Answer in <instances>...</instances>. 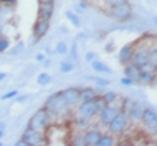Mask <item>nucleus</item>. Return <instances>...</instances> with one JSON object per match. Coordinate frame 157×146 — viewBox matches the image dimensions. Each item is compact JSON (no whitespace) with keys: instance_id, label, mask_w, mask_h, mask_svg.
<instances>
[{"instance_id":"1","label":"nucleus","mask_w":157,"mask_h":146,"mask_svg":"<svg viewBox=\"0 0 157 146\" xmlns=\"http://www.w3.org/2000/svg\"><path fill=\"white\" fill-rule=\"evenodd\" d=\"M50 112L46 107H42V108L37 110L34 115L30 118L28 123V126H30L33 129H37V130H45L48 125H50Z\"/></svg>"},{"instance_id":"2","label":"nucleus","mask_w":157,"mask_h":146,"mask_svg":"<svg viewBox=\"0 0 157 146\" xmlns=\"http://www.w3.org/2000/svg\"><path fill=\"white\" fill-rule=\"evenodd\" d=\"M109 16L113 17L114 20L119 21V22H126V21L131 20V17H132V7H131V4L128 2H126L123 4H119V5L110 7Z\"/></svg>"},{"instance_id":"3","label":"nucleus","mask_w":157,"mask_h":146,"mask_svg":"<svg viewBox=\"0 0 157 146\" xmlns=\"http://www.w3.org/2000/svg\"><path fill=\"white\" fill-rule=\"evenodd\" d=\"M26 141L28 146H39V145H43L46 144V136L42 130H37V129H33L30 126H26V129L24 130L22 133V137Z\"/></svg>"},{"instance_id":"4","label":"nucleus","mask_w":157,"mask_h":146,"mask_svg":"<svg viewBox=\"0 0 157 146\" xmlns=\"http://www.w3.org/2000/svg\"><path fill=\"white\" fill-rule=\"evenodd\" d=\"M127 124H128V118H127V115H124L123 112L119 111V112L115 115V118L107 124V129H109V132L111 134L121 136L126 130Z\"/></svg>"},{"instance_id":"5","label":"nucleus","mask_w":157,"mask_h":146,"mask_svg":"<svg viewBox=\"0 0 157 146\" xmlns=\"http://www.w3.org/2000/svg\"><path fill=\"white\" fill-rule=\"evenodd\" d=\"M43 107H46V108L48 110L50 115L51 114H62L68 108V107L66 106V103L63 102V99L60 98L59 93H54L51 95H48Z\"/></svg>"},{"instance_id":"6","label":"nucleus","mask_w":157,"mask_h":146,"mask_svg":"<svg viewBox=\"0 0 157 146\" xmlns=\"http://www.w3.org/2000/svg\"><path fill=\"white\" fill-rule=\"evenodd\" d=\"M134 64H136L140 69L144 68H149V48L140 47V48H134V53H132V60Z\"/></svg>"},{"instance_id":"7","label":"nucleus","mask_w":157,"mask_h":146,"mask_svg":"<svg viewBox=\"0 0 157 146\" xmlns=\"http://www.w3.org/2000/svg\"><path fill=\"white\" fill-rule=\"evenodd\" d=\"M59 95L67 107H75L80 103V89L77 87H67V89L59 91Z\"/></svg>"},{"instance_id":"8","label":"nucleus","mask_w":157,"mask_h":146,"mask_svg":"<svg viewBox=\"0 0 157 146\" xmlns=\"http://www.w3.org/2000/svg\"><path fill=\"white\" fill-rule=\"evenodd\" d=\"M140 121L151 130L152 133L156 134V132H157V114H156L155 108H152V107L143 108V115H141Z\"/></svg>"},{"instance_id":"9","label":"nucleus","mask_w":157,"mask_h":146,"mask_svg":"<svg viewBox=\"0 0 157 146\" xmlns=\"http://www.w3.org/2000/svg\"><path fill=\"white\" fill-rule=\"evenodd\" d=\"M54 8H55L54 2H43V0H39L38 18H42V20H50V18L52 17Z\"/></svg>"},{"instance_id":"10","label":"nucleus","mask_w":157,"mask_h":146,"mask_svg":"<svg viewBox=\"0 0 157 146\" xmlns=\"http://www.w3.org/2000/svg\"><path fill=\"white\" fill-rule=\"evenodd\" d=\"M118 112H119V108H118V107L111 106V104H107L104 110L98 112V116H100L101 124L107 125L113 119L115 118V115H117Z\"/></svg>"},{"instance_id":"11","label":"nucleus","mask_w":157,"mask_h":146,"mask_svg":"<svg viewBox=\"0 0 157 146\" xmlns=\"http://www.w3.org/2000/svg\"><path fill=\"white\" fill-rule=\"evenodd\" d=\"M48 30H50V20L38 18V21L33 26V35L38 38V39H41L48 33Z\"/></svg>"},{"instance_id":"12","label":"nucleus","mask_w":157,"mask_h":146,"mask_svg":"<svg viewBox=\"0 0 157 146\" xmlns=\"http://www.w3.org/2000/svg\"><path fill=\"white\" fill-rule=\"evenodd\" d=\"M134 48H135L134 45H130V43H127L123 47H121L119 52H118V60H119L122 65H126V64H128V63H131Z\"/></svg>"},{"instance_id":"13","label":"nucleus","mask_w":157,"mask_h":146,"mask_svg":"<svg viewBox=\"0 0 157 146\" xmlns=\"http://www.w3.org/2000/svg\"><path fill=\"white\" fill-rule=\"evenodd\" d=\"M137 84L140 85H155L156 82V72L149 71L148 68H144V69H140L139 77H137Z\"/></svg>"},{"instance_id":"14","label":"nucleus","mask_w":157,"mask_h":146,"mask_svg":"<svg viewBox=\"0 0 157 146\" xmlns=\"http://www.w3.org/2000/svg\"><path fill=\"white\" fill-rule=\"evenodd\" d=\"M77 114L78 116L81 118H85L88 120L93 119L96 116V108H94V104L93 102H85V103H80L77 108Z\"/></svg>"},{"instance_id":"15","label":"nucleus","mask_w":157,"mask_h":146,"mask_svg":"<svg viewBox=\"0 0 157 146\" xmlns=\"http://www.w3.org/2000/svg\"><path fill=\"white\" fill-rule=\"evenodd\" d=\"M90 67H92V69L97 73H105V75H111L113 73V69L109 65L98 59H94L93 61H90Z\"/></svg>"},{"instance_id":"16","label":"nucleus","mask_w":157,"mask_h":146,"mask_svg":"<svg viewBox=\"0 0 157 146\" xmlns=\"http://www.w3.org/2000/svg\"><path fill=\"white\" fill-rule=\"evenodd\" d=\"M101 132L97 129H89L84 133V140H85V144L89 145V146H96L97 145V141L98 138L101 137Z\"/></svg>"},{"instance_id":"17","label":"nucleus","mask_w":157,"mask_h":146,"mask_svg":"<svg viewBox=\"0 0 157 146\" xmlns=\"http://www.w3.org/2000/svg\"><path fill=\"white\" fill-rule=\"evenodd\" d=\"M98 94L96 93L94 89L92 87H84L80 89V103H85V102H93Z\"/></svg>"},{"instance_id":"18","label":"nucleus","mask_w":157,"mask_h":146,"mask_svg":"<svg viewBox=\"0 0 157 146\" xmlns=\"http://www.w3.org/2000/svg\"><path fill=\"white\" fill-rule=\"evenodd\" d=\"M139 73H140V68L137 67L136 64H134L132 61L124 65V76H126V77H130L131 80L137 81Z\"/></svg>"},{"instance_id":"19","label":"nucleus","mask_w":157,"mask_h":146,"mask_svg":"<svg viewBox=\"0 0 157 146\" xmlns=\"http://www.w3.org/2000/svg\"><path fill=\"white\" fill-rule=\"evenodd\" d=\"M141 115H143V108H141V106L137 103V102H134L127 116H128L131 120H134V121H140L141 120Z\"/></svg>"},{"instance_id":"20","label":"nucleus","mask_w":157,"mask_h":146,"mask_svg":"<svg viewBox=\"0 0 157 146\" xmlns=\"http://www.w3.org/2000/svg\"><path fill=\"white\" fill-rule=\"evenodd\" d=\"M114 144H115V140L113 137V134H101L96 146H113Z\"/></svg>"},{"instance_id":"21","label":"nucleus","mask_w":157,"mask_h":146,"mask_svg":"<svg viewBox=\"0 0 157 146\" xmlns=\"http://www.w3.org/2000/svg\"><path fill=\"white\" fill-rule=\"evenodd\" d=\"M75 68V64H73L72 60H62L60 61V65H59V71L63 75H67V73H71Z\"/></svg>"},{"instance_id":"22","label":"nucleus","mask_w":157,"mask_h":146,"mask_svg":"<svg viewBox=\"0 0 157 146\" xmlns=\"http://www.w3.org/2000/svg\"><path fill=\"white\" fill-rule=\"evenodd\" d=\"M37 84L39 86H47L51 84V76L48 75L47 72H42L39 73L38 77H37Z\"/></svg>"},{"instance_id":"23","label":"nucleus","mask_w":157,"mask_h":146,"mask_svg":"<svg viewBox=\"0 0 157 146\" xmlns=\"http://www.w3.org/2000/svg\"><path fill=\"white\" fill-rule=\"evenodd\" d=\"M66 17L68 18V21H70L75 27H80L81 21H80V17H78V14H76L73 11H67L66 12Z\"/></svg>"},{"instance_id":"24","label":"nucleus","mask_w":157,"mask_h":146,"mask_svg":"<svg viewBox=\"0 0 157 146\" xmlns=\"http://www.w3.org/2000/svg\"><path fill=\"white\" fill-rule=\"evenodd\" d=\"M93 104H94V108H96V115H98V112L102 111L107 106L105 99L102 98V95H97L94 98V100H93Z\"/></svg>"},{"instance_id":"25","label":"nucleus","mask_w":157,"mask_h":146,"mask_svg":"<svg viewBox=\"0 0 157 146\" xmlns=\"http://www.w3.org/2000/svg\"><path fill=\"white\" fill-rule=\"evenodd\" d=\"M85 78L88 81H92V82H94V84H97L98 86H109L111 82L109 80H106V78H102V77H98V76H86Z\"/></svg>"},{"instance_id":"26","label":"nucleus","mask_w":157,"mask_h":146,"mask_svg":"<svg viewBox=\"0 0 157 146\" xmlns=\"http://www.w3.org/2000/svg\"><path fill=\"white\" fill-rule=\"evenodd\" d=\"M55 52L58 53V55H67L68 53V46H67V43L66 42H58L56 43V46H55Z\"/></svg>"},{"instance_id":"27","label":"nucleus","mask_w":157,"mask_h":146,"mask_svg":"<svg viewBox=\"0 0 157 146\" xmlns=\"http://www.w3.org/2000/svg\"><path fill=\"white\" fill-rule=\"evenodd\" d=\"M68 53H70V59L72 61H77V59H78V52H77V42L76 41L71 45V48H68Z\"/></svg>"},{"instance_id":"28","label":"nucleus","mask_w":157,"mask_h":146,"mask_svg":"<svg viewBox=\"0 0 157 146\" xmlns=\"http://www.w3.org/2000/svg\"><path fill=\"white\" fill-rule=\"evenodd\" d=\"M9 47H11V41L7 37L2 35L0 37V53H4L6 51H8Z\"/></svg>"},{"instance_id":"29","label":"nucleus","mask_w":157,"mask_h":146,"mask_svg":"<svg viewBox=\"0 0 157 146\" xmlns=\"http://www.w3.org/2000/svg\"><path fill=\"white\" fill-rule=\"evenodd\" d=\"M102 98L105 99V102L107 104H113L117 99V93L113 90H109V91H105V94L102 95Z\"/></svg>"},{"instance_id":"30","label":"nucleus","mask_w":157,"mask_h":146,"mask_svg":"<svg viewBox=\"0 0 157 146\" xmlns=\"http://www.w3.org/2000/svg\"><path fill=\"white\" fill-rule=\"evenodd\" d=\"M132 103H134V102H132L131 99H128V98L123 99V103H122L119 111H121V112H123L124 115H128V111H130V108L132 107ZM127 118H128V116H127Z\"/></svg>"},{"instance_id":"31","label":"nucleus","mask_w":157,"mask_h":146,"mask_svg":"<svg viewBox=\"0 0 157 146\" xmlns=\"http://www.w3.org/2000/svg\"><path fill=\"white\" fill-rule=\"evenodd\" d=\"M72 146H86L85 140H84V134H76L75 137L71 141Z\"/></svg>"},{"instance_id":"32","label":"nucleus","mask_w":157,"mask_h":146,"mask_svg":"<svg viewBox=\"0 0 157 146\" xmlns=\"http://www.w3.org/2000/svg\"><path fill=\"white\" fill-rule=\"evenodd\" d=\"M75 124L78 129H86L88 126H89V120L85 119V118H81V116H78V118L76 119Z\"/></svg>"},{"instance_id":"33","label":"nucleus","mask_w":157,"mask_h":146,"mask_svg":"<svg viewBox=\"0 0 157 146\" xmlns=\"http://www.w3.org/2000/svg\"><path fill=\"white\" fill-rule=\"evenodd\" d=\"M18 94V90H9L7 91L6 94H3L2 97H0V99L2 100H8V99H13L14 97H16Z\"/></svg>"},{"instance_id":"34","label":"nucleus","mask_w":157,"mask_h":146,"mask_svg":"<svg viewBox=\"0 0 157 146\" xmlns=\"http://www.w3.org/2000/svg\"><path fill=\"white\" fill-rule=\"evenodd\" d=\"M119 82H121V84L123 85V86H135V85L137 84L136 81L131 80L130 77H126V76H124V77H122V78H121V81H119Z\"/></svg>"},{"instance_id":"35","label":"nucleus","mask_w":157,"mask_h":146,"mask_svg":"<svg viewBox=\"0 0 157 146\" xmlns=\"http://www.w3.org/2000/svg\"><path fill=\"white\" fill-rule=\"evenodd\" d=\"M21 51H24V43L22 42H18L17 46H14L9 53H11V55H18V53H21Z\"/></svg>"},{"instance_id":"36","label":"nucleus","mask_w":157,"mask_h":146,"mask_svg":"<svg viewBox=\"0 0 157 146\" xmlns=\"http://www.w3.org/2000/svg\"><path fill=\"white\" fill-rule=\"evenodd\" d=\"M128 0H105V3L107 4L109 7H114V5H119V4H123Z\"/></svg>"},{"instance_id":"37","label":"nucleus","mask_w":157,"mask_h":146,"mask_svg":"<svg viewBox=\"0 0 157 146\" xmlns=\"http://www.w3.org/2000/svg\"><path fill=\"white\" fill-rule=\"evenodd\" d=\"M94 59H97V53H96V52H93V51H88V52L85 53V60H86L88 63L93 61Z\"/></svg>"},{"instance_id":"38","label":"nucleus","mask_w":157,"mask_h":146,"mask_svg":"<svg viewBox=\"0 0 157 146\" xmlns=\"http://www.w3.org/2000/svg\"><path fill=\"white\" fill-rule=\"evenodd\" d=\"M28 98H29V95H28V94L20 95V93H18L16 97H14V99H16V102H17V103H22V102H25Z\"/></svg>"},{"instance_id":"39","label":"nucleus","mask_w":157,"mask_h":146,"mask_svg":"<svg viewBox=\"0 0 157 146\" xmlns=\"http://www.w3.org/2000/svg\"><path fill=\"white\" fill-rule=\"evenodd\" d=\"M45 59H46V55H45V53H42V52H39V53H37V55H36V60L38 63H42Z\"/></svg>"},{"instance_id":"40","label":"nucleus","mask_w":157,"mask_h":146,"mask_svg":"<svg viewBox=\"0 0 157 146\" xmlns=\"http://www.w3.org/2000/svg\"><path fill=\"white\" fill-rule=\"evenodd\" d=\"M114 46H115L114 42H111V43L109 42V43H107V45L105 46V51H106V52H111L113 50H114Z\"/></svg>"},{"instance_id":"41","label":"nucleus","mask_w":157,"mask_h":146,"mask_svg":"<svg viewBox=\"0 0 157 146\" xmlns=\"http://www.w3.org/2000/svg\"><path fill=\"white\" fill-rule=\"evenodd\" d=\"M16 146H28V144H26V141L24 140V138H20L18 141H16V144H14Z\"/></svg>"},{"instance_id":"42","label":"nucleus","mask_w":157,"mask_h":146,"mask_svg":"<svg viewBox=\"0 0 157 146\" xmlns=\"http://www.w3.org/2000/svg\"><path fill=\"white\" fill-rule=\"evenodd\" d=\"M42 65L45 67V68H48V67L51 65V60H50V59H45V60L42 61Z\"/></svg>"},{"instance_id":"43","label":"nucleus","mask_w":157,"mask_h":146,"mask_svg":"<svg viewBox=\"0 0 157 146\" xmlns=\"http://www.w3.org/2000/svg\"><path fill=\"white\" fill-rule=\"evenodd\" d=\"M16 3H17V0H6V3H4V4H7L8 7H12V5H14Z\"/></svg>"},{"instance_id":"44","label":"nucleus","mask_w":157,"mask_h":146,"mask_svg":"<svg viewBox=\"0 0 157 146\" xmlns=\"http://www.w3.org/2000/svg\"><path fill=\"white\" fill-rule=\"evenodd\" d=\"M77 5L81 8V11H85V9H86V7H88V4L82 3V2H78V4H77Z\"/></svg>"},{"instance_id":"45","label":"nucleus","mask_w":157,"mask_h":146,"mask_svg":"<svg viewBox=\"0 0 157 146\" xmlns=\"http://www.w3.org/2000/svg\"><path fill=\"white\" fill-rule=\"evenodd\" d=\"M6 77H7V73H4V72H0V82H2L3 80H6Z\"/></svg>"},{"instance_id":"46","label":"nucleus","mask_w":157,"mask_h":146,"mask_svg":"<svg viewBox=\"0 0 157 146\" xmlns=\"http://www.w3.org/2000/svg\"><path fill=\"white\" fill-rule=\"evenodd\" d=\"M6 123H3V121H0V129H3V130H6Z\"/></svg>"},{"instance_id":"47","label":"nucleus","mask_w":157,"mask_h":146,"mask_svg":"<svg viewBox=\"0 0 157 146\" xmlns=\"http://www.w3.org/2000/svg\"><path fill=\"white\" fill-rule=\"evenodd\" d=\"M78 2H82V3H85V4H90L92 0H78Z\"/></svg>"},{"instance_id":"48","label":"nucleus","mask_w":157,"mask_h":146,"mask_svg":"<svg viewBox=\"0 0 157 146\" xmlns=\"http://www.w3.org/2000/svg\"><path fill=\"white\" fill-rule=\"evenodd\" d=\"M4 137V130L3 129H0V140H2Z\"/></svg>"},{"instance_id":"49","label":"nucleus","mask_w":157,"mask_h":146,"mask_svg":"<svg viewBox=\"0 0 157 146\" xmlns=\"http://www.w3.org/2000/svg\"><path fill=\"white\" fill-rule=\"evenodd\" d=\"M6 3V0H0V5H2V4H4Z\"/></svg>"},{"instance_id":"50","label":"nucleus","mask_w":157,"mask_h":146,"mask_svg":"<svg viewBox=\"0 0 157 146\" xmlns=\"http://www.w3.org/2000/svg\"><path fill=\"white\" fill-rule=\"evenodd\" d=\"M43 2H54V0H43Z\"/></svg>"}]
</instances>
